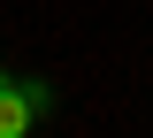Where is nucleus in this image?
<instances>
[{
	"mask_svg": "<svg viewBox=\"0 0 153 138\" xmlns=\"http://www.w3.org/2000/svg\"><path fill=\"white\" fill-rule=\"evenodd\" d=\"M31 115H38L31 92H23V84H0V138H23V131H31Z\"/></svg>",
	"mask_w": 153,
	"mask_h": 138,
	"instance_id": "nucleus-1",
	"label": "nucleus"
}]
</instances>
